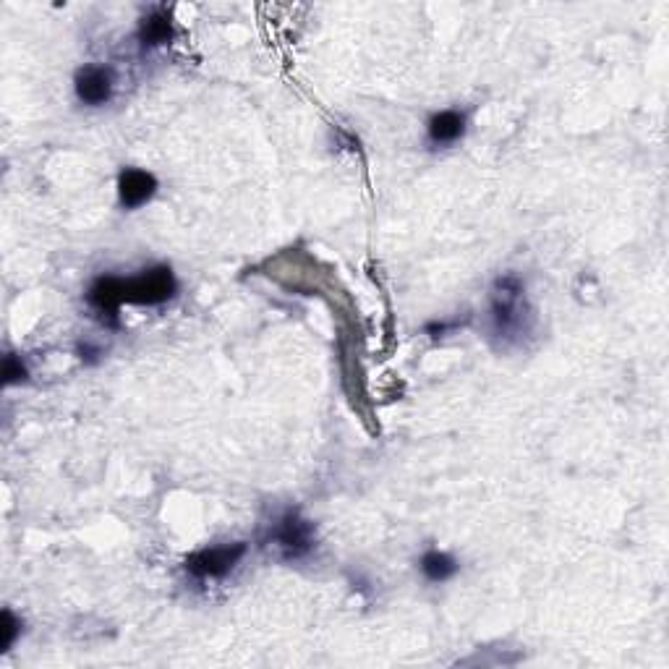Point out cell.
I'll return each mask as SVG.
<instances>
[{
  "instance_id": "obj_8",
  "label": "cell",
  "mask_w": 669,
  "mask_h": 669,
  "mask_svg": "<svg viewBox=\"0 0 669 669\" xmlns=\"http://www.w3.org/2000/svg\"><path fill=\"white\" fill-rule=\"evenodd\" d=\"M466 134V115L458 110H442L429 121V139L434 144H453Z\"/></svg>"
},
{
  "instance_id": "obj_5",
  "label": "cell",
  "mask_w": 669,
  "mask_h": 669,
  "mask_svg": "<svg viewBox=\"0 0 669 669\" xmlns=\"http://www.w3.org/2000/svg\"><path fill=\"white\" fill-rule=\"evenodd\" d=\"M157 191V178L147 170H136L129 168L123 170L121 178H118V199L126 210H136L147 204Z\"/></svg>"
},
{
  "instance_id": "obj_9",
  "label": "cell",
  "mask_w": 669,
  "mask_h": 669,
  "mask_svg": "<svg viewBox=\"0 0 669 669\" xmlns=\"http://www.w3.org/2000/svg\"><path fill=\"white\" fill-rule=\"evenodd\" d=\"M139 40H142L144 48H157V45H165V42L173 40V21H170V16L165 11H155L147 19H142Z\"/></svg>"
},
{
  "instance_id": "obj_1",
  "label": "cell",
  "mask_w": 669,
  "mask_h": 669,
  "mask_svg": "<svg viewBox=\"0 0 669 669\" xmlns=\"http://www.w3.org/2000/svg\"><path fill=\"white\" fill-rule=\"evenodd\" d=\"M492 335L502 343H513L531 327V309L526 304V285L518 275H502L492 288L489 301Z\"/></svg>"
},
{
  "instance_id": "obj_2",
  "label": "cell",
  "mask_w": 669,
  "mask_h": 669,
  "mask_svg": "<svg viewBox=\"0 0 669 669\" xmlns=\"http://www.w3.org/2000/svg\"><path fill=\"white\" fill-rule=\"evenodd\" d=\"M178 283L170 267H155L139 278L123 280V304L157 306L176 296Z\"/></svg>"
},
{
  "instance_id": "obj_10",
  "label": "cell",
  "mask_w": 669,
  "mask_h": 669,
  "mask_svg": "<svg viewBox=\"0 0 669 669\" xmlns=\"http://www.w3.org/2000/svg\"><path fill=\"white\" fill-rule=\"evenodd\" d=\"M421 573L432 583H442L458 573V562L450 555H445V552H440V549H432V552H426L421 557Z\"/></svg>"
},
{
  "instance_id": "obj_6",
  "label": "cell",
  "mask_w": 669,
  "mask_h": 669,
  "mask_svg": "<svg viewBox=\"0 0 669 669\" xmlns=\"http://www.w3.org/2000/svg\"><path fill=\"white\" fill-rule=\"evenodd\" d=\"M113 95V74L102 66H87L76 74V97L84 105H105Z\"/></svg>"
},
{
  "instance_id": "obj_3",
  "label": "cell",
  "mask_w": 669,
  "mask_h": 669,
  "mask_svg": "<svg viewBox=\"0 0 669 669\" xmlns=\"http://www.w3.org/2000/svg\"><path fill=\"white\" fill-rule=\"evenodd\" d=\"M246 555V544L238 541V544H228V547H210L196 552L186 560V573L194 575V578H223L230 570L236 568L241 557Z\"/></svg>"
},
{
  "instance_id": "obj_4",
  "label": "cell",
  "mask_w": 669,
  "mask_h": 669,
  "mask_svg": "<svg viewBox=\"0 0 669 669\" xmlns=\"http://www.w3.org/2000/svg\"><path fill=\"white\" fill-rule=\"evenodd\" d=\"M275 544L285 552V557H304L314 549V526L306 521L298 510H288L278 521V528L272 534Z\"/></svg>"
},
{
  "instance_id": "obj_11",
  "label": "cell",
  "mask_w": 669,
  "mask_h": 669,
  "mask_svg": "<svg viewBox=\"0 0 669 669\" xmlns=\"http://www.w3.org/2000/svg\"><path fill=\"white\" fill-rule=\"evenodd\" d=\"M0 630H3V643H0V651H8L11 646H14L16 636H19V630H21V622L16 620L11 609H6V612H3V628H0Z\"/></svg>"
},
{
  "instance_id": "obj_7",
  "label": "cell",
  "mask_w": 669,
  "mask_h": 669,
  "mask_svg": "<svg viewBox=\"0 0 669 669\" xmlns=\"http://www.w3.org/2000/svg\"><path fill=\"white\" fill-rule=\"evenodd\" d=\"M89 304L105 325L118 327V309L123 304V280L100 278L89 288Z\"/></svg>"
},
{
  "instance_id": "obj_12",
  "label": "cell",
  "mask_w": 669,
  "mask_h": 669,
  "mask_svg": "<svg viewBox=\"0 0 669 669\" xmlns=\"http://www.w3.org/2000/svg\"><path fill=\"white\" fill-rule=\"evenodd\" d=\"M3 379H6V385H11V382H21V379H27V369H24V364L16 359L14 353H8V356H6V364H3Z\"/></svg>"
}]
</instances>
